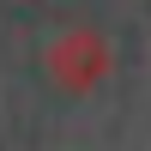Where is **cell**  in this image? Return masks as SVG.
<instances>
[{"label":"cell","instance_id":"obj_1","mask_svg":"<svg viewBox=\"0 0 151 151\" xmlns=\"http://www.w3.org/2000/svg\"><path fill=\"white\" fill-rule=\"evenodd\" d=\"M42 67H48V79H55L60 91L85 97L91 85H103V73H109V42L91 30V24H67V30L48 42Z\"/></svg>","mask_w":151,"mask_h":151}]
</instances>
